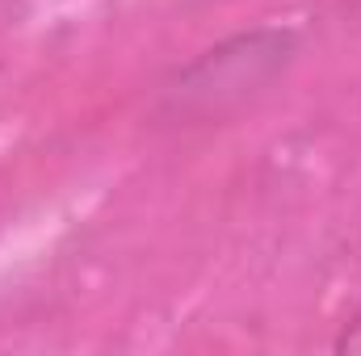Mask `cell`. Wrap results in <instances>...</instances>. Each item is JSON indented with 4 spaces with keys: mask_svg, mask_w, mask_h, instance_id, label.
<instances>
[{
    "mask_svg": "<svg viewBox=\"0 0 361 356\" xmlns=\"http://www.w3.org/2000/svg\"><path fill=\"white\" fill-rule=\"evenodd\" d=\"M294 59V34L290 30H248L235 34L193 63H185L173 84L164 89V105L177 117H219L244 101H252L261 89L290 68Z\"/></svg>",
    "mask_w": 361,
    "mask_h": 356,
    "instance_id": "1",
    "label": "cell"
},
{
    "mask_svg": "<svg viewBox=\"0 0 361 356\" xmlns=\"http://www.w3.org/2000/svg\"><path fill=\"white\" fill-rule=\"evenodd\" d=\"M336 352H361V306H357V314L345 323V331L336 340Z\"/></svg>",
    "mask_w": 361,
    "mask_h": 356,
    "instance_id": "2",
    "label": "cell"
}]
</instances>
